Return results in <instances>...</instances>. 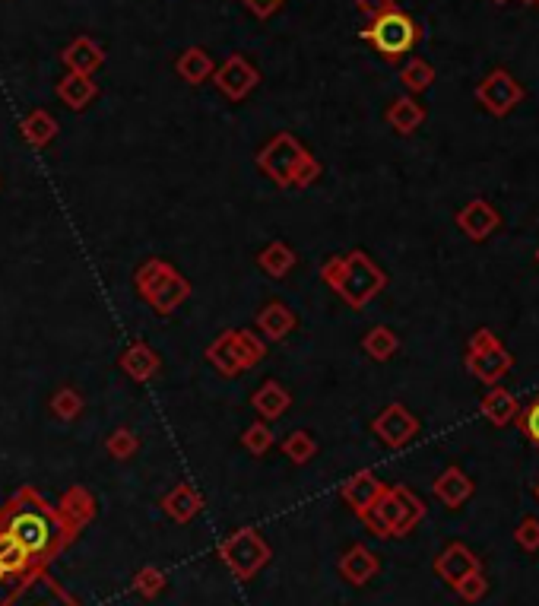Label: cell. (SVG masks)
Here are the masks:
<instances>
[{"instance_id":"cell-1","label":"cell","mask_w":539,"mask_h":606,"mask_svg":"<svg viewBox=\"0 0 539 606\" xmlns=\"http://www.w3.org/2000/svg\"><path fill=\"white\" fill-rule=\"evenodd\" d=\"M0 530H4L32 562H48L67 537L64 518L35 489L16 492L7 502V508L0 511Z\"/></svg>"},{"instance_id":"cell-2","label":"cell","mask_w":539,"mask_h":606,"mask_svg":"<svg viewBox=\"0 0 539 606\" xmlns=\"http://www.w3.org/2000/svg\"><path fill=\"white\" fill-rule=\"evenodd\" d=\"M321 280L337 292L349 308L362 311L387 286V273L371 261L365 251H349L340 257H330L321 267Z\"/></svg>"},{"instance_id":"cell-3","label":"cell","mask_w":539,"mask_h":606,"mask_svg":"<svg viewBox=\"0 0 539 606\" xmlns=\"http://www.w3.org/2000/svg\"><path fill=\"white\" fill-rule=\"evenodd\" d=\"M425 518V505L403 486H384L378 502L368 508L365 521L378 537H403Z\"/></svg>"},{"instance_id":"cell-4","label":"cell","mask_w":539,"mask_h":606,"mask_svg":"<svg viewBox=\"0 0 539 606\" xmlns=\"http://www.w3.org/2000/svg\"><path fill=\"white\" fill-rule=\"evenodd\" d=\"M134 286L140 299L150 305L156 315H172L178 305L191 299V283L165 261H146L134 273Z\"/></svg>"},{"instance_id":"cell-5","label":"cell","mask_w":539,"mask_h":606,"mask_svg":"<svg viewBox=\"0 0 539 606\" xmlns=\"http://www.w3.org/2000/svg\"><path fill=\"white\" fill-rule=\"evenodd\" d=\"M311 153L292 134H276L264 150L257 153V169L264 172L273 185L299 188V178L305 175V165H311Z\"/></svg>"},{"instance_id":"cell-6","label":"cell","mask_w":539,"mask_h":606,"mask_svg":"<svg viewBox=\"0 0 539 606\" xmlns=\"http://www.w3.org/2000/svg\"><path fill=\"white\" fill-rule=\"evenodd\" d=\"M267 356V343L260 340L254 330H226V334H219L210 350H207V362L216 365L222 375H241L260 365Z\"/></svg>"},{"instance_id":"cell-7","label":"cell","mask_w":539,"mask_h":606,"mask_svg":"<svg viewBox=\"0 0 539 606\" xmlns=\"http://www.w3.org/2000/svg\"><path fill=\"white\" fill-rule=\"evenodd\" d=\"M362 39L375 45V51L387 61H397L410 51L419 39V26L413 23V16H406L400 7L390 10L378 20H371L368 29H362Z\"/></svg>"},{"instance_id":"cell-8","label":"cell","mask_w":539,"mask_h":606,"mask_svg":"<svg viewBox=\"0 0 539 606\" xmlns=\"http://www.w3.org/2000/svg\"><path fill=\"white\" fill-rule=\"evenodd\" d=\"M511 365H514V359L505 350V343H501L489 327H479L470 340V350H467L470 375L482 384H498L511 372Z\"/></svg>"},{"instance_id":"cell-9","label":"cell","mask_w":539,"mask_h":606,"mask_svg":"<svg viewBox=\"0 0 539 606\" xmlns=\"http://www.w3.org/2000/svg\"><path fill=\"white\" fill-rule=\"evenodd\" d=\"M476 99L482 102L489 115L505 118L524 102V86H520L508 70H492L486 80L476 86Z\"/></svg>"},{"instance_id":"cell-10","label":"cell","mask_w":539,"mask_h":606,"mask_svg":"<svg viewBox=\"0 0 539 606\" xmlns=\"http://www.w3.org/2000/svg\"><path fill=\"white\" fill-rule=\"evenodd\" d=\"M210 80L216 83V89H219V93L226 96L229 102H241V99H248L254 89H257L260 70L251 67L248 58H241V54H232V58H226V61H222V64L213 70Z\"/></svg>"},{"instance_id":"cell-11","label":"cell","mask_w":539,"mask_h":606,"mask_svg":"<svg viewBox=\"0 0 539 606\" xmlns=\"http://www.w3.org/2000/svg\"><path fill=\"white\" fill-rule=\"evenodd\" d=\"M371 432H375L387 448H403L419 435V419L406 410L403 403H390V407H384L375 416V422H371Z\"/></svg>"},{"instance_id":"cell-12","label":"cell","mask_w":539,"mask_h":606,"mask_svg":"<svg viewBox=\"0 0 539 606\" xmlns=\"http://www.w3.org/2000/svg\"><path fill=\"white\" fill-rule=\"evenodd\" d=\"M457 226H460L463 235L473 238V242H486L492 232H498L501 216H498V210L489 204V200L476 197V200H470V204L457 213Z\"/></svg>"},{"instance_id":"cell-13","label":"cell","mask_w":539,"mask_h":606,"mask_svg":"<svg viewBox=\"0 0 539 606\" xmlns=\"http://www.w3.org/2000/svg\"><path fill=\"white\" fill-rule=\"evenodd\" d=\"M7 606H80L77 600H70L58 584L45 575H35L23 584L20 594H13Z\"/></svg>"},{"instance_id":"cell-14","label":"cell","mask_w":539,"mask_h":606,"mask_svg":"<svg viewBox=\"0 0 539 606\" xmlns=\"http://www.w3.org/2000/svg\"><path fill=\"white\" fill-rule=\"evenodd\" d=\"M61 61L67 67V73H83V77H92V73L105 64V48L96 39H89V35H80V39H73L61 51Z\"/></svg>"},{"instance_id":"cell-15","label":"cell","mask_w":539,"mask_h":606,"mask_svg":"<svg viewBox=\"0 0 539 606\" xmlns=\"http://www.w3.org/2000/svg\"><path fill=\"white\" fill-rule=\"evenodd\" d=\"M479 568H482L479 559H476L463 543H451V546L444 549V553L435 559V572H438V578H441V581H448L451 587H457L467 575L479 572Z\"/></svg>"},{"instance_id":"cell-16","label":"cell","mask_w":539,"mask_h":606,"mask_svg":"<svg viewBox=\"0 0 539 606\" xmlns=\"http://www.w3.org/2000/svg\"><path fill=\"white\" fill-rule=\"evenodd\" d=\"M299 327V318H295V311L289 305H283L280 299L267 302L264 308L257 311V330L264 334V340H283L289 337L292 330Z\"/></svg>"},{"instance_id":"cell-17","label":"cell","mask_w":539,"mask_h":606,"mask_svg":"<svg viewBox=\"0 0 539 606\" xmlns=\"http://www.w3.org/2000/svg\"><path fill=\"white\" fill-rule=\"evenodd\" d=\"M118 365H121V372L130 378V381H137V384H146L150 381L156 372H159V356H156V350H150L146 343H130L127 350L121 353V359H118Z\"/></svg>"},{"instance_id":"cell-18","label":"cell","mask_w":539,"mask_h":606,"mask_svg":"<svg viewBox=\"0 0 539 606\" xmlns=\"http://www.w3.org/2000/svg\"><path fill=\"white\" fill-rule=\"evenodd\" d=\"M381 492H384V483L378 480V476L371 473V470H362V473H356V476H352V480L343 486V499L352 505V511L362 514V518H365L368 508L378 502Z\"/></svg>"},{"instance_id":"cell-19","label":"cell","mask_w":539,"mask_h":606,"mask_svg":"<svg viewBox=\"0 0 539 606\" xmlns=\"http://www.w3.org/2000/svg\"><path fill=\"white\" fill-rule=\"evenodd\" d=\"M476 492V486H473V480L467 473H463L460 467H448L444 470L438 480H435V495H438V502L441 505H448V508H460L463 502L470 499V495Z\"/></svg>"},{"instance_id":"cell-20","label":"cell","mask_w":539,"mask_h":606,"mask_svg":"<svg viewBox=\"0 0 539 606\" xmlns=\"http://www.w3.org/2000/svg\"><path fill=\"white\" fill-rule=\"evenodd\" d=\"M251 407L264 416L267 422H273V419H280L289 407H292V397H289V391L283 388L280 381H264L260 388L254 391V397H251Z\"/></svg>"},{"instance_id":"cell-21","label":"cell","mask_w":539,"mask_h":606,"mask_svg":"<svg viewBox=\"0 0 539 606\" xmlns=\"http://www.w3.org/2000/svg\"><path fill=\"white\" fill-rule=\"evenodd\" d=\"M99 96V86L92 77H83V73H64L58 83V99L70 108V112H80L92 99Z\"/></svg>"},{"instance_id":"cell-22","label":"cell","mask_w":539,"mask_h":606,"mask_svg":"<svg viewBox=\"0 0 539 606\" xmlns=\"http://www.w3.org/2000/svg\"><path fill=\"white\" fill-rule=\"evenodd\" d=\"M175 70H178V77L184 83L200 86V83H207L213 77L216 64H213L207 48H188V51H181V58L175 61Z\"/></svg>"},{"instance_id":"cell-23","label":"cell","mask_w":539,"mask_h":606,"mask_svg":"<svg viewBox=\"0 0 539 606\" xmlns=\"http://www.w3.org/2000/svg\"><path fill=\"white\" fill-rule=\"evenodd\" d=\"M387 124L394 127L397 134H413V131H419L422 127V121H425V108L413 99V96H403V99H394L390 102V108H387Z\"/></svg>"},{"instance_id":"cell-24","label":"cell","mask_w":539,"mask_h":606,"mask_svg":"<svg viewBox=\"0 0 539 606\" xmlns=\"http://www.w3.org/2000/svg\"><path fill=\"white\" fill-rule=\"evenodd\" d=\"M520 413V403L511 391L498 388V384H492V391L482 397V416H486L492 426H508V422H514Z\"/></svg>"},{"instance_id":"cell-25","label":"cell","mask_w":539,"mask_h":606,"mask_svg":"<svg viewBox=\"0 0 539 606\" xmlns=\"http://www.w3.org/2000/svg\"><path fill=\"white\" fill-rule=\"evenodd\" d=\"M295 261H299V257H295V251L286 242H270L264 251L257 254L260 270H264L267 277H273V280H283L286 273L295 267Z\"/></svg>"},{"instance_id":"cell-26","label":"cell","mask_w":539,"mask_h":606,"mask_svg":"<svg viewBox=\"0 0 539 606\" xmlns=\"http://www.w3.org/2000/svg\"><path fill=\"white\" fill-rule=\"evenodd\" d=\"M20 134L29 146H48L54 137H58V121H54L45 108H35L29 112L20 124Z\"/></svg>"},{"instance_id":"cell-27","label":"cell","mask_w":539,"mask_h":606,"mask_svg":"<svg viewBox=\"0 0 539 606\" xmlns=\"http://www.w3.org/2000/svg\"><path fill=\"white\" fill-rule=\"evenodd\" d=\"M362 350L375 359V362H387V359H394L397 356V350H400V337L394 334L390 327H371L368 334H365V340H362Z\"/></svg>"},{"instance_id":"cell-28","label":"cell","mask_w":539,"mask_h":606,"mask_svg":"<svg viewBox=\"0 0 539 606\" xmlns=\"http://www.w3.org/2000/svg\"><path fill=\"white\" fill-rule=\"evenodd\" d=\"M343 575L352 584H365L368 578L378 575V559L371 556L365 546H352L346 553V559H343Z\"/></svg>"},{"instance_id":"cell-29","label":"cell","mask_w":539,"mask_h":606,"mask_svg":"<svg viewBox=\"0 0 539 606\" xmlns=\"http://www.w3.org/2000/svg\"><path fill=\"white\" fill-rule=\"evenodd\" d=\"M162 505H165V511H169L175 521H188V518H194V514H197L200 499H197V492L191 486H178L172 495H165Z\"/></svg>"},{"instance_id":"cell-30","label":"cell","mask_w":539,"mask_h":606,"mask_svg":"<svg viewBox=\"0 0 539 606\" xmlns=\"http://www.w3.org/2000/svg\"><path fill=\"white\" fill-rule=\"evenodd\" d=\"M400 83L410 89V93H422V89H429L435 83V67L429 61H422V58H413L410 64H403Z\"/></svg>"},{"instance_id":"cell-31","label":"cell","mask_w":539,"mask_h":606,"mask_svg":"<svg viewBox=\"0 0 539 606\" xmlns=\"http://www.w3.org/2000/svg\"><path fill=\"white\" fill-rule=\"evenodd\" d=\"M283 451H286V457L292 464H308L314 454H318V442L305 432V429H295L286 442H283Z\"/></svg>"},{"instance_id":"cell-32","label":"cell","mask_w":539,"mask_h":606,"mask_svg":"<svg viewBox=\"0 0 539 606\" xmlns=\"http://www.w3.org/2000/svg\"><path fill=\"white\" fill-rule=\"evenodd\" d=\"M29 565H32V559L4 534V530H0V572L16 575V572H26Z\"/></svg>"},{"instance_id":"cell-33","label":"cell","mask_w":539,"mask_h":606,"mask_svg":"<svg viewBox=\"0 0 539 606\" xmlns=\"http://www.w3.org/2000/svg\"><path fill=\"white\" fill-rule=\"evenodd\" d=\"M51 413L58 416L61 422H73L83 413V397L73 388H61L58 394L51 397Z\"/></svg>"},{"instance_id":"cell-34","label":"cell","mask_w":539,"mask_h":606,"mask_svg":"<svg viewBox=\"0 0 539 606\" xmlns=\"http://www.w3.org/2000/svg\"><path fill=\"white\" fill-rule=\"evenodd\" d=\"M105 448H108L111 457H115V461H127V457H134L140 451V438L130 429H115L108 442H105Z\"/></svg>"},{"instance_id":"cell-35","label":"cell","mask_w":539,"mask_h":606,"mask_svg":"<svg viewBox=\"0 0 539 606\" xmlns=\"http://www.w3.org/2000/svg\"><path fill=\"white\" fill-rule=\"evenodd\" d=\"M241 445H245L254 457L267 454L273 448V432L267 422H254V426H248L245 435H241Z\"/></svg>"},{"instance_id":"cell-36","label":"cell","mask_w":539,"mask_h":606,"mask_svg":"<svg viewBox=\"0 0 539 606\" xmlns=\"http://www.w3.org/2000/svg\"><path fill=\"white\" fill-rule=\"evenodd\" d=\"M454 591L460 594V600H467V603H479L482 597L489 594V581H486V575H482V568L479 572H473V575H467L463 578Z\"/></svg>"},{"instance_id":"cell-37","label":"cell","mask_w":539,"mask_h":606,"mask_svg":"<svg viewBox=\"0 0 539 606\" xmlns=\"http://www.w3.org/2000/svg\"><path fill=\"white\" fill-rule=\"evenodd\" d=\"M517 426H520V432L527 435V442L539 451V397L517 413Z\"/></svg>"},{"instance_id":"cell-38","label":"cell","mask_w":539,"mask_h":606,"mask_svg":"<svg viewBox=\"0 0 539 606\" xmlns=\"http://www.w3.org/2000/svg\"><path fill=\"white\" fill-rule=\"evenodd\" d=\"M514 543L524 549V553H536L539 549V521L536 518H524L514 530Z\"/></svg>"},{"instance_id":"cell-39","label":"cell","mask_w":539,"mask_h":606,"mask_svg":"<svg viewBox=\"0 0 539 606\" xmlns=\"http://www.w3.org/2000/svg\"><path fill=\"white\" fill-rule=\"evenodd\" d=\"M356 7H359V13L368 16V20H378V16H384V13H390V10H397L394 0H356Z\"/></svg>"},{"instance_id":"cell-40","label":"cell","mask_w":539,"mask_h":606,"mask_svg":"<svg viewBox=\"0 0 539 606\" xmlns=\"http://www.w3.org/2000/svg\"><path fill=\"white\" fill-rule=\"evenodd\" d=\"M286 4V0H245V7L254 13V16H260V20H267L270 13H276Z\"/></svg>"},{"instance_id":"cell-41","label":"cell","mask_w":539,"mask_h":606,"mask_svg":"<svg viewBox=\"0 0 539 606\" xmlns=\"http://www.w3.org/2000/svg\"><path fill=\"white\" fill-rule=\"evenodd\" d=\"M536 264H539V251H536Z\"/></svg>"},{"instance_id":"cell-42","label":"cell","mask_w":539,"mask_h":606,"mask_svg":"<svg viewBox=\"0 0 539 606\" xmlns=\"http://www.w3.org/2000/svg\"><path fill=\"white\" fill-rule=\"evenodd\" d=\"M536 499H539V486H536Z\"/></svg>"}]
</instances>
